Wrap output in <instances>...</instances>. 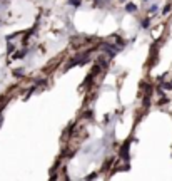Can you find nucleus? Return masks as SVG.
Returning <instances> with one entry per match:
<instances>
[{"instance_id":"f257e3e1","label":"nucleus","mask_w":172,"mask_h":181,"mask_svg":"<svg viewBox=\"0 0 172 181\" xmlns=\"http://www.w3.org/2000/svg\"><path fill=\"white\" fill-rule=\"evenodd\" d=\"M102 50H104V52H105L110 59H112V57H115V55H117V52H119V47H117V45H110V44H104V45H102Z\"/></svg>"},{"instance_id":"f03ea898","label":"nucleus","mask_w":172,"mask_h":181,"mask_svg":"<svg viewBox=\"0 0 172 181\" xmlns=\"http://www.w3.org/2000/svg\"><path fill=\"white\" fill-rule=\"evenodd\" d=\"M129 147H130V141H127V143H124V146L119 149V154L120 158L124 161H129Z\"/></svg>"},{"instance_id":"7ed1b4c3","label":"nucleus","mask_w":172,"mask_h":181,"mask_svg":"<svg viewBox=\"0 0 172 181\" xmlns=\"http://www.w3.org/2000/svg\"><path fill=\"white\" fill-rule=\"evenodd\" d=\"M126 10H127V12H130V13L137 12V5H135V3H132V2H130V3H127V5H126Z\"/></svg>"},{"instance_id":"20e7f679","label":"nucleus","mask_w":172,"mask_h":181,"mask_svg":"<svg viewBox=\"0 0 172 181\" xmlns=\"http://www.w3.org/2000/svg\"><path fill=\"white\" fill-rule=\"evenodd\" d=\"M142 106H144V107L150 106V96H147V94H146V97H144V101H142Z\"/></svg>"},{"instance_id":"39448f33","label":"nucleus","mask_w":172,"mask_h":181,"mask_svg":"<svg viewBox=\"0 0 172 181\" xmlns=\"http://www.w3.org/2000/svg\"><path fill=\"white\" fill-rule=\"evenodd\" d=\"M149 24H150V20H149V19L142 20V22H140V29H147V27H149Z\"/></svg>"},{"instance_id":"423d86ee","label":"nucleus","mask_w":172,"mask_h":181,"mask_svg":"<svg viewBox=\"0 0 172 181\" xmlns=\"http://www.w3.org/2000/svg\"><path fill=\"white\" fill-rule=\"evenodd\" d=\"M100 69H102V67H100L99 64H97V66H94V67H92V71H90V72H92L94 75H95V74H99V72H100Z\"/></svg>"},{"instance_id":"0eeeda50","label":"nucleus","mask_w":172,"mask_h":181,"mask_svg":"<svg viewBox=\"0 0 172 181\" xmlns=\"http://www.w3.org/2000/svg\"><path fill=\"white\" fill-rule=\"evenodd\" d=\"M99 66H100V67H107V59H104V57H99Z\"/></svg>"},{"instance_id":"6e6552de","label":"nucleus","mask_w":172,"mask_h":181,"mask_svg":"<svg viewBox=\"0 0 172 181\" xmlns=\"http://www.w3.org/2000/svg\"><path fill=\"white\" fill-rule=\"evenodd\" d=\"M115 44H119V45H124V44H126V42H124V40L120 39L119 35H117V37H115Z\"/></svg>"},{"instance_id":"1a4fd4ad","label":"nucleus","mask_w":172,"mask_h":181,"mask_svg":"<svg viewBox=\"0 0 172 181\" xmlns=\"http://www.w3.org/2000/svg\"><path fill=\"white\" fill-rule=\"evenodd\" d=\"M70 5H74V7H79V5H80V0H70Z\"/></svg>"},{"instance_id":"9d476101","label":"nucleus","mask_w":172,"mask_h":181,"mask_svg":"<svg viewBox=\"0 0 172 181\" xmlns=\"http://www.w3.org/2000/svg\"><path fill=\"white\" fill-rule=\"evenodd\" d=\"M157 10H159V7H157V5H152V7H150V10H149V12H150V13H155Z\"/></svg>"},{"instance_id":"9b49d317","label":"nucleus","mask_w":172,"mask_h":181,"mask_svg":"<svg viewBox=\"0 0 172 181\" xmlns=\"http://www.w3.org/2000/svg\"><path fill=\"white\" fill-rule=\"evenodd\" d=\"M167 101H169V99H167V97H162V99H160L159 102H157V104H159V106H164V104H166Z\"/></svg>"},{"instance_id":"f8f14e48","label":"nucleus","mask_w":172,"mask_h":181,"mask_svg":"<svg viewBox=\"0 0 172 181\" xmlns=\"http://www.w3.org/2000/svg\"><path fill=\"white\" fill-rule=\"evenodd\" d=\"M95 178H97V173H92V174H89L85 180H95Z\"/></svg>"},{"instance_id":"ddd939ff","label":"nucleus","mask_w":172,"mask_h":181,"mask_svg":"<svg viewBox=\"0 0 172 181\" xmlns=\"http://www.w3.org/2000/svg\"><path fill=\"white\" fill-rule=\"evenodd\" d=\"M171 12V5H166V8H164V13H169Z\"/></svg>"},{"instance_id":"4468645a","label":"nucleus","mask_w":172,"mask_h":181,"mask_svg":"<svg viewBox=\"0 0 172 181\" xmlns=\"http://www.w3.org/2000/svg\"><path fill=\"white\" fill-rule=\"evenodd\" d=\"M144 2H149V0H144Z\"/></svg>"},{"instance_id":"2eb2a0df","label":"nucleus","mask_w":172,"mask_h":181,"mask_svg":"<svg viewBox=\"0 0 172 181\" xmlns=\"http://www.w3.org/2000/svg\"><path fill=\"white\" fill-rule=\"evenodd\" d=\"M171 84H172V82H171Z\"/></svg>"}]
</instances>
